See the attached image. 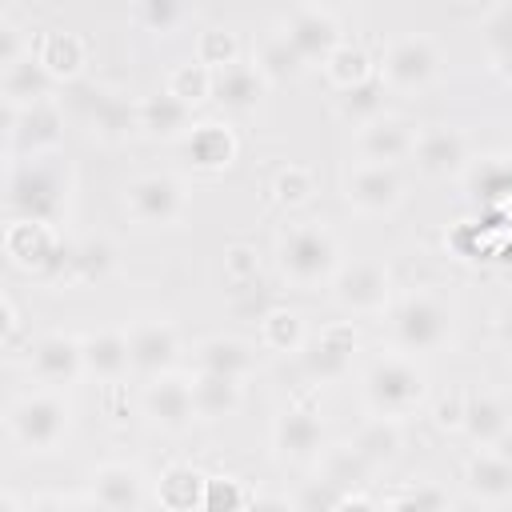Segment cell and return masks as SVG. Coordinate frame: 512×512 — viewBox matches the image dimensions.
<instances>
[{
    "instance_id": "1",
    "label": "cell",
    "mask_w": 512,
    "mask_h": 512,
    "mask_svg": "<svg viewBox=\"0 0 512 512\" xmlns=\"http://www.w3.org/2000/svg\"><path fill=\"white\" fill-rule=\"evenodd\" d=\"M76 204V172L56 156H28L4 164V212L8 220L64 224Z\"/></svg>"
},
{
    "instance_id": "2",
    "label": "cell",
    "mask_w": 512,
    "mask_h": 512,
    "mask_svg": "<svg viewBox=\"0 0 512 512\" xmlns=\"http://www.w3.org/2000/svg\"><path fill=\"white\" fill-rule=\"evenodd\" d=\"M384 336L408 356L444 352L456 340V308L436 288H408L384 308Z\"/></svg>"
},
{
    "instance_id": "3",
    "label": "cell",
    "mask_w": 512,
    "mask_h": 512,
    "mask_svg": "<svg viewBox=\"0 0 512 512\" xmlns=\"http://www.w3.org/2000/svg\"><path fill=\"white\" fill-rule=\"evenodd\" d=\"M344 264V244L328 220H296L276 236V272L296 292H320Z\"/></svg>"
},
{
    "instance_id": "4",
    "label": "cell",
    "mask_w": 512,
    "mask_h": 512,
    "mask_svg": "<svg viewBox=\"0 0 512 512\" xmlns=\"http://www.w3.org/2000/svg\"><path fill=\"white\" fill-rule=\"evenodd\" d=\"M72 420H76V412H72L68 388L36 384L32 392H20V396H12L4 404V436L24 456H52V452H60L68 432H72Z\"/></svg>"
},
{
    "instance_id": "5",
    "label": "cell",
    "mask_w": 512,
    "mask_h": 512,
    "mask_svg": "<svg viewBox=\"0 0 512 512\" xmlns=\"http://www.w3.org/2000/svg\"><path fill=\"white\" fill-rule=\"evenodd\" d=\"M360 396H364V408L376 412V416H392V420H408L416 416L428 396H432V384H428V368L408 356V352H396L388 348L384 356H376L364 376H360Z\"/></svg>"
},
{
    "instance_id": "6",
    "label": "cell",
    "mask_w": 512,
    "mask_h": 512,
    "mask_svg": "<svg viewBox=\"0 0 512 512\" xmlns=\"http://www.w3.org/2000/svg\"><path fill=\"white\" fill-rule=\"evenodd\" d=\"M124 216L140 228V232H168L188 216L192 204V188L180 172H140L124 184Z\"/></svg>"
},
{
    "instance_id": "7",
    "label": "cell",
    "mask_w": 512,
    "mask_h": 512,
    "mask_svg": "<svg viewBox=\"0 0 512 512\" xmlns=\"http://www.w3.org/2000/svg\"><path fill=\"white\" fill-rule=\"evenodd\" d=\"M268 444H272V460L280 468H316L320 452L328 448V428H324V416H320L312 392L288 400L272 416Z\"/></svg>"
},
{
    "instance_id": "8",
    "label": "cell",
    "mask_w": 512,
    "mask_h": 512,
    "mask_svg": "<svg viewBox=\"0 0 512 512\" xmlns=\"http://www.w3.org/2000/svg\"><path fill=\"white\" fill-rule=\"evenodd\" d=\"M340 196L356 216L384 220L396 216L408 200V180L400 164H376V160H356L340 172Z\"/></svg>"
},
{
    "instance_id": "9",
    "label": "cell",
    "mask_w": 512,
    "mask_h": 512,
    "mask_svg": "<svg viewBox=\"0 0 512 512\" xmlns=\"http://www.w3.org/2000/svg\"><path fill=\"white\" fill-rule=\"evenodd\" d=\"M440 72H444V52L424 32L396 36L380 52V80L396 96H420V92H428L440 80Z\"/></svg>"
},
{
    "instance_id": "10",
    "label": "cell",
    "mask_w": 512,
    "mask_h": 512,
    "mask_svg": "<svg viewBox=\"0 0 512 512\" xmlns=\"http://www.w3.org/2000/svg\"><path fill=\"white\" fill-rule=\"evenodd\" d=\"M332 304L344 316H384V308L392 304L396 288H392V268L376 256H360V260H344L340 272L328 284Z\"/></svg>"
},
{
    "instance_id": "11",
    "label": "cell",
    "mask_w": 512,
    "mask_h": 512,
    "mask_svg": "<svg viewBox=\"0 0 512 512\" xmlns=\"http://www.w3.org/2000/svg\"><path fill=\"white\" fill-rule=\"evenodd\" d=\"M360 356V332L352 320H328L320 324L316 332H308L304 348L296 352L300 360V372L312 388H324V384H340L352 364Z\"/></svg>"
},
{
    "instance_id": "12",
    "label": "cell",
    "mask_w": 512,
    "mask_h": 512,
    "mask_svg": "<svg viewBox=\"0 0 512 512\" xmlns=\"http://www.w3.org/2000/svg\"><path fill=\"white\" fill-rule=\"evenodd\" d=\"M64 144V112L52 100L32 108H4V164L28 156H56Z\"/></svg>"
},
{
    "instance_id": "13",
    "label": "cell",
    "mask_w": 512,
    "mask_h": 512,
    "mask_svg": "<svg viewBox=\"0 0 512 512\" xmlns=\"http://www.w3.org/2000/svg\"><path fill=\"white\" fill-rule=\"evenodd\" d=\"M64 236L56 224L44 220H8L4 228V260L24 272V276H44V280H60L64 268Z\"/></svg>"
},
{
    "instance_id": "14",
    "label": "cell",
    "mask_w": 512,
    "mask_h": 512,
    "mask_svg": "<svg viewBox=\"0 0 512 512\" xmlns=\"http://www.w3.org/2000/svg\"><path fill=\"white\" fill-rule=\"evenodd\" d=\"M140 412L144 420L164 432V436H184L192 432V424H200L196 416V400H192V372H164V376H152L144 380V392H140Z\"/></svg>"
},
{
    "instance_id": "15",
    "label": "cell",
    "mask_w": 512,
    "mask_h": 512,
    "mask_svg": "<svg viewBox=\"0 0 512 512\" xmlns=\"http://www.w3.org/2000/svg\"><path fill=\"white\" fill-rule=\"evenodd\" d=\"M408 160L424 180H456L472 164V140L456 124H424L416 128V144Z\"/></svg>"
},
{
    "instance_id": "16",
    "label": "cell",
    "mask_w": 512,
    "mask_h": 512,
    "mask_svg": "<svg viewBox=\"0 0 512 512\" xmlns=\"http://www.w3.org/2000/svg\"><path fill=\"white\" fill-rule=\"evenodd\" d=\"M84 492L92 496L96 508L108 512H140L156 500V492H148V476L136 460H100L88 468Z\"/></svg>"
},
{
    "instance_id": "17",
    "label": "cell",
    "mask_w": 512,
    "mask_h": 512,
    "mask_svg": "<svg viewBox=\"0 0 512 512\" xmlns=\"http://www.w3.org/2000/svg\"><path fill=\"white\" fill-rule=\"evenodd\" d=\"M128 352H132V376L152 380L180 368L184 340L168 316H140L128 324Z\"/></svg>"
},
{
    "instance_id": "18",
    "label": "cell",
    "mask_w": 512,
    "mask_h": 512,
    "mask_svg": "<svg viewBox=\"0 0 512 512\" xmlns=\"http://www.w3.org/2000/svg\"><path fill=\"white\" fill-rule=\"evenodd\" d=\"M24 352L28 376L44 388H72L76 380H84V344L76 332H44L28 340Z\"/></svg>"
},
{
    "instance_id": "19",
    "label": "cell",
    "mask_w": 512,
    "mask_h": 512,
    "mask_svg": "<svg viewBox=\"0 0 512 512\" xmlns=\"http://www.w3.org/2000/svg\"><path fill=\"white\" fill-rule=\"evenodd\" d=\"M184 164L196 176H224L240 156V136L224 120H196L192 132L180 140Z\"/></svg>"
},
{
    "instance_id": "20",
    "label": "cell",
    "mask_w": 512,
    "mask_h": 512,
    "mask_svg": "<svg viewBox=\"0 0 512 512\" xmlns=\"http://www.w3.org/2000/svg\"><path fill=\"white\" fill-rule=\"evenodd\" d=\"M116 272H120V248L108 236H84V240L68 244L56 284H64V288H104Z\"/></svg>"
},
{
    "instance_id": "21",
    "label": "cell",
    "mask_w": 512,
    "mask_h": 512,
    "mask_svg": "<svg viewBox=\"0 0 512 512\" xmlns=\"http://www.w3.org/2000/svg\"><path fill=\"white\" fill-rule=\"evenodd\" d=\"M280 28H284V36L296 44V52L308 60V68H312V64H324V60L340 48V40H344L340 20H336L328 8H320V4L296 8Z\"/></svg>"
},
{
    "instance_id": "22",
    "label": "cell",
    "mask_w": 512,
    "mask_h": 512,
    "mask_svg": "<svg viewBox=\"0 0 512 512\" xmlns=\"http://www.w3.org/2000/svg\"><path fill=\"white\" fill-rule=\"evenodd\" d=\"M192 112L184 100H176L168 88L136 100V136L148 144H180L192 132Z\"/></svg>"
},
{
    "instance_id": "23",
    "label": "cell",
    "mask_w": 512,
    "mask_h": 512,
    "mask_svg": "<svg viewBox=\"0 0 512 512\" xmlns=\"http://www.w3.org/2000/svg\"><path fill=\"white\" fill-rule=\"evenodd\" d=\"M412 144H416V124L396 112L376 116L372 124L356 128V136H352L356 160H376V164H404L412 156Z\"/></svg>"
},
{
    "instance_id": "24",
    "label": "cell",
    "mask_w": 512,
    "mask_h": 512,
    "mask_svg": "<svg viewBox=\"0 0 512 512\" xmlns=\"http://www.w3.org/2000/svg\"><path fill=\"white\" fill-rule=\"evenodd\" d=\"M80 344H84V376L96 380L100 388L132 376L128 328H92L80 336Z\"/></svg>"
},
{
    "instance_id": "25",
    "label": "cell",
    "mask_w": 512,
    "mask_h": 512,
    "mask_svg": "<svg viewBox=\"0 0 512 512\" xmlns=\"http://www.w3.org/2000/svg\"><path fill=\"white\" fill-rule=\"evenodd\" d=\"M192 368L196 372H216V376H232L240 384H248L256 376V348L240 336L216 332L192 344Z\"/></svg>"
},
{
    "instance_id": "26",
    "label": "cell",
    "mask_w": 512,
    "mask_h": 512,
    "mask_svg": "<svg viewBox=\"0 0 512 512\" xmlns=\"http://www.w3.org/2000/svg\"><path fill=\"white\" fill-rule=\"evenodd\" d=\"M464 492L476 504H508L512 500V456L500 448H476L464 464Z\"/></svg>"
},
{
    "instance_id": "27",
    "label": "cell",
    "mask_w": 512,
    "mask_h": 512,
    "mask_svg": "<svg viewBox=\"0 0 512 512\" xmlns=\"http://www.w3.org/2000/svg\"><path fill=\"white\" fill-rule=\"evenodd\" d=\"M268 80H264V72L252 64V60H236V64H228V68H220L216 72V84H212V100L224 108V112H232V116H248V112H256L264 100H268Z\"/></svg>"
},
{
    "instance_id": "28",
    "label": "cell",
    "mask_w": 512,
    "mask_h": 512,
    "mask_svg": "<svg viewBox=\"0 0 512 512\" xmlns=\"http://www.w3.org/2000/svg\"><path fill=\"white\" fill-rule=\"evenodd\" d=\"M32 52H36V60L44 64V72H48L56 84H72V80H80V76L88 72V60H92L88 40H84L80 32H64V28H48V32H40Z\"/></svg>"
},
{
    "instance_id": "29",
    "label": "cell",
    "mask_w": 512,
    "mask_h": 512,
    "mask_svg": "<svg viewBox=\"0 0 512 512\" xmlns=\"http://www.w3.org/2000/svg\"><path fill=\"white\" fill-rule=\"evenodd\" d=\"M84 128L92 140L116 148L124 140L136 136V100L120 96V92H92V100L84 104Z\"/></svg>"
},
{
    "instance_id": "30",
    "label": "cell",
    "mask_w": 512,
    "mask_h": 512,
    "mask_svg": "<svg viewBox=\"0 0 512 512\" xmlns=\"http://www.w3.org/2000/svg\"><path fill=\"white\" fill-rule=\"evenodd\" d=\"M372 464L352 448V440H340V444H328L316 460V476H324L328 484H336L340 492H348V504H376L368 492H360L368 480H372Z\"/></svg>"
},
{
    "instance_id": "31",
    "label": "cell",
    "mask_w": 512,
    "mask_h": 512,
    "mask_svg": "<svg viewBox=\"0 0 512 512\" xmlns=\"http://www.w3.org/2000/svg\"><path fill=\"white\" fill-rule=\"evenodd\" d=\"M512 428V404L496 392H484V388H468L464 396V420H460V432L480 444V448H492L500 444V436Z\"/></svg>"
},
{
    "instance_id": "32",
    "label": "cell",
    "mask_w": 512,
    "mask_h": 512,
    "mask_svg": "<svg viewBox=\"0 0 512 512\" xmlns=\"http://www.w3.org/2000/svg\"><path fill=\"white\" fill-rule=\"evenodd\" d=\"M52 96H56V80L44 72L36 52H28L16 64L0 68V100H4V108H32V104L52 100Z\"/></svg>"
},
{
    "instance_id": "33",
    "label": "cell",
    "mask_w": 512,
    "mask_h": 512,
    "mask_svg": "<svg viewBox=\"0 0 512 512\" xmlns=\"http://www.w3.org/2000/svg\"><path fill=\"white\" fill-rule=\"evenodd\" d=\"M192 400H196V416L200 424H220L232 420L244 404V384L232 376H216V372H196L192 368Z\"/></svg>"
},
{
    "instance_id": "34",
    "label": "cell",
    "mask_w": 512,
    "mask_h": 512,
    "mask_svg": "<svg viewBox=\"0 0 512 512\" xmlns=\"http://www.w3.org/2000/svg\"><path fill=\"white\" fill-rule=\"evenodd\" d=\"M156 504L168 512H192V508H208V472H200L196 464H168L156 480Z\"/></svg>"
},
{
    "instance_id": "35",
    "label": "cell",
    "mask_w": 512,
    "mask_h": 512,
    "mask_svg": "<svg viewBox=\"0 0 512 512\" xmlns=\"http://www.w3.org/2000/svg\"><path fill=\"white\" fill-rule=\"evenodd\" d=\"M352 440V448L380 472V468H388V464H396L400 460V452H404V420H392V416H376V412H368V420L348 436Z\"/></svg>"
},
{
    "instance_id": "36",
    "label": "cell",
    "mask_w": 512,
    "mask_h": 512,
    "mask_svg": "<svg viewBox=\"0 0 512 512\" xmlns=\"http://www.w3.org/2000/svg\"><path fill=\"white\" fill-rule=\"evenodd\" d=\"M252 64L264 72V80L276 88V84H296L304 72H308V60L296 52V44L284 36V28H268L252 52Z\"/></svg>"
},
{
    "instance_id": "37",
    "label": "cell",
    "mask_w": 512,
    "mask_h": 512,
    "mask_svg": "<svg viewBox=\"0 0 512 512\" xmlns=\"http://www.w3.org/2000/svg\"><path fill=\"white\" fill-rule=\"evenodd\" d=\"M256 336H260V348L264 352H276V356H296L308 340V324H304V312L296 308H284V304H268L256 320Z\"/></svg>"
},
{
    "instance_id": "38",
    "label": "cell",
    "mask_w": 512,
    "mask_h": 512,
    "mask_svg": "<svg viewBox=\"0 0 512 512\" xmlns=\"http://www.w3.org/2000/svg\"><path fill=\"white\" fill-rule=\"evenodd\" d=\"M320 68H324V80L332 84V92H344V88H356V84H368L380 76V60L360 40H340V48Z\"/></svg>"
},
{
    "instance_id": "39",
    "label": "cell",
    "mask_w": 512,
    "mask_h": 512,
    "mask_svg": "<svg viewBox=\"0 0 512 512\" xmlns=\"http://www.w3.org/2000/svg\"><path fill=\"white\" fill-rule=\"evenodd\" d=\"M384 96H388V88H384V80H380V76H376V80H368V84L344 88V92H336V96H332V116L356 132V128H364V124H372L376 116H384V112H388V108H384Z\"/></svg>"
},
{
    "instance_id": "40",
    "label": "cell",
    "mask_w": 512,
    "mask_h": 512,
    "mask_svg": "<svg viewBox=\"0 0 512 512\" xmlns=\"http://www.w3.org/2000/svg\"><path fill=\"white\" fill-rule=\"evenodd\" d=\"M212 84H216V72H212L208 64H200L196 56L172 64L168 76H164V88H168L176 100H184L188 108L208 104V100H212Z\"/></svg>"
},
{
    "instance_id": "41",
    "label": "cell",
    "mask_w": 512,
    "mask_h": 512,
    "mask_svg": "<svg viewBox=\"0 0 512 512\" xmlns=\"http://www.w3.org/2000/svg\"><path fill=\"white\" fill-rule=\"evenodd\" d=\"M136 24L148 28L152 36H172L188 24L192 16V0H132Z\"/></svg>"
},
{
    "instance_id": "42",
    "label": "cell",
    "mask_w": 512,
    "mask_h": 512,
    "mask_svg": "<svg viewBox=\"0 0 512 512\" xmlns=\"http://www.w3.org/2000/svg\"><path fill=\"white\" fill-rule=\"evenodd\" d=\"M268 196H272L280 208H308V204L316 200V176H312V168H304V164H284V168L272 176Z\"/></svg>"
},
{
    "instance_id": "43",
    "label": "cell",
    "mask_w": 512,
    "mask_h": 512,
    "mask_svg": "<svg viewBox=\"0 0 512 512\" xmlns=\"http://www.w3.org/2000/svg\"><path fill=\"white\" fill-rule=\"evenodd\" d=\"M192 56H196L200 64H208L212 72H220V68L244 60V48H240V36H236L232 28H220V24H216V28H204V32L196 36Z\"/></svg>"
},
{
    "instance_id": "44",
    "label": "cell",
    "mask_w": 512,
    "mask_h": 512,
    "mask_svg": "<svg viewBox=\"0 0 512 512\" xmlns=\"http://www.w3.org/2000/svg\"><path fill=\"white\" fill-rule=\"evenodd\" d=\"M256 276H260V252L252 248V244H228L224 248V280L232 284V288H240V284H256Z\"/></svg>"
},
{
    "instance_id": "45",
    "label": "cell",
    "mask_w": 512,
    "mask_h": 512,
    "mask_svg": "<svg viewBox=\"0 0 512 512\" xmlns=\"http://www.w3.org/2000/svg\"><path fill=\"white\" fill-rule=\"evenodd\" d=\"M384 504H396V508H448V504H452V496H448L440 484L420 480V484H404V488L388 492V496H384Z\"/></svg>"
},
{
    "instance_id": "46",
    "label": "cell",
    "mask_w": 512,
    "mask_h": 512,
    "mask_svg": "<svg viewBox=\"0 0 512 512\" xmlns=\"http://www.w3.org/2000/svg\"><path fill=\"white\" fill-rule=\"evenodd\" d=\"M256 492L240 480V476H208V508H240V504H252Z\"/></svg>"
},
{
    "instance_id": "47",
    "label": "cell",
    "mask_w": 512,
    "mask_h": 512,
    "mask_svg": "<svg viewBox=\"0 0 512 512\" xmlns=\"http://www.w3.org/2000/svg\"><path fill=\"white\" fill-rule=\"evenodd\" d=\"M484 48L488 52H500V48H512V0H500L488 20H484Z\"/></svg>"
},
{
    "instance_id": "48",
    "label": "cell",
    "mask_w": 512,
    "mask_h": 512,
    "mask_svg": "<svg viewBox=\"0 0 512 512\" xmlns=\"http://www.w3.org/2000/svg\"><path fill=\"white\" fill-rule=\"evenodd\" d=\"M32 48H36V44L24 36V28L4 12V16H0V68L16 64V60H20V56H28Z\"/></svg>"
},
{
    "instance_id": "49",
    "label": "cell",
    "mask_w": 512,
    "mask_h": 512,
    "mask_svg": "<svg viewBox=\"0 0 512 512\" xmlns=\"http://www.w3.org/2000/svg\"><path fill=\"white\" fill-rule=\"evenodd\" d=\"M464 396L468 388H452L448 396L432 400V424L440 432H460V420H464Z\"/></svg>"
},
{
    "instance_id": "50",
    "label": "cell",
    "mask_w": 512,
    "mask_h": 512,
    "mask_svg": "<svg viewBox=\"0 0 512 512\" xmlns=\"http://www.w3.org/2000/svg\"><path fill=\"white\" fill-rule=\"evenodd\" d=\"M0 344H4V352L8 356H16V348L24 344V324H20V308H16V300L12 296H4L0 300ZM28 348V344H24Z\"/></svg>"
},
{
    "instance_id": "51",
    "label": "cell",
    "mask_w": 512,
    "mask_h": 512,
    "mask_svg": "<svg viewBox=\"0 0 512 512\" xmlns=\"http://www.w3.org/2000/svg\"><path fill=\"white\" fill-rule=\"evenodd\" d=\"M488 68L496 80H504L512 88V48H500V52H488Z\"/></svg>"
},
{
    "instance_id": "52",
    "label": "cell",
    "mask_w": 512,
    "mask_h": 512,
    "mask_svg": "<svg viewBox=\"0 0 512 512\" xmlns=\"http://www.w3.org/2000/svg\"><path fill=\"white\" fill-rule=\"evenodd\" d=\"M492 448H500V452H504V456H512V428H508V432H504V436H500V444H492Z\"/></svg>"
},
{
    "instance_id": "53",
    "label": "cell",
    "mask_w": 512,
    "mask_h": 512,
    "mask_svg": "<svg viewBox=\"0 0 512 512\" xmlns=\"http://www.w3.org/2000/svg\"><path fill=\"white\" fill-rule=\"evenodd\" d=\"M328 4H344V0H328Z\"/></svg>"
}]
</instances>
